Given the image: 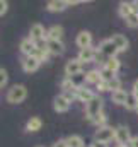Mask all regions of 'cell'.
<instances>
[{
	"label": "cell",
	"mask_w": 138,
	"mask_h": 147,
	"mask_svg": "<svg viewBox=\"0 0 138 147\" xmlns=\"http://www.w3.org/2000/svg\"><path fill=\"white\" fill-rule=\"evenodd\" d=\"M26 98H27V89H26V86H22V84L12 86V87L9 89V92H7V103H10V105H19V103H22Z\"/></svg>",
	"instance_id": "6da1fadb"
},
{
	"label": "cell",
	"mask_w": 138,
	"mask_h": 147,
	"mask_svg": "<svg viewBox=\"0 0 138 147\" xmlns=\"http://www.w3.org/2000/svg\"><path fill=\"white\" fill-rule=\"evenodd\" d=\"M102 111V99L99 98V96H94L87 105H85V115H87V118L92 121L99 113Z\"/></svg>",
	"instance_id": "7a4b0ae2"
},
{
	"label": "cell",
	"mask_w": 138,
	"mask_h": 147,
	"mask_svg": "<svg viewBox=\"0 0 138 147\" xmlns=\"http://www.w3.org/2000/svg\"><path fill=\"white\" fill-rule=\"evenodd\" d=\"M118 53H119V51H118V48L114 46V43H113L111 39H104L102 43L99 45V55H102L104 58H106V62H107L109 58H116Z\"/></svg>",
	"instance_id": "3957f363"
},
{
	"label": "cell",
	"mask_w": 138,
	"mask_h": 147,
	"mask_svg": "<svg viewBox=\"0 0 138 147\" xmlns=\"http://www.w3.org/2000/svg\"><path fill=\"white\" fill-rule=\"evenodd\" d=\"M114 140L118 142V146H128L130 140H131V134H130V128L125 127V125H119L114 128Z\"/></svg>",
	"instance_id": "277c9868"
},
{
	"label": "cell",
	"mask_w": 138,
	"mask_h": 147,
	"mask_svg": "<svg viewBox=\"0 0 138 147\" xmlns=\"http://www.w3.org/2000/svg\"><path fill=\"white\" fill-rule=\"evenodd\" d=\"M94 139L96 142H102V144H107L114 139V128L113 127H102V128H97L96 134H94Z\"/></svg>",
	"instance_id": "5b68a950"
},
{
	"label": "cell",
	"mask_w": 138,
	"mask_h": 147,
	"mask_svg": "<svg viewBox=\"0 0 138 147\" xmlns=\"http://www.w3.org/2000/svg\"><path fill=\"white\" fill-rule=\"evenodd\" d=\"M70 101L68 98L65 96V94H58V96H55V99H53V108L56 113H65V111L70 110Z\"/></svg>",
	"instance_id": "8992f818"
},
{
	"label": "cell",
	"mask_w": 138,
	"mask_h": 147,
	"mask_svg": "<svg viewBox=\"0 0 138 147\" xmlns=\"http://www.w3.org/2000/svg\"><path fill=\"white\" fill-rule=\"evenodd\" d=\"M82 62L78 60V58H72L67 62V65H65V74H67V77H75V75H78V74H82Z\"/></svg>",
	"instance_id": "52a82bcc"
},
{
	"label": "cell",
	"mask_w": 138,
	"mask_h": 147,
	"mask_svg": "<svg viewBox=\"0 0 138 147\" xmlns=\"http://www.w3.org/2000/svg\"><path fill=\"white\" fill-rule=\"evenodd\" d=\"M97 55H99V51L96 48H92V46L90 48H84V50L78 51V60L82 63H90V62H94L97 58Z\"/></svg>",
	"instance_id": "ba28073f"
},
{
	"label": "cell",
	"mask_w": 138,
	"mask_h": 147,
	"mask_svg": "<svg viewBox=\"0 0 138 147\" xmlns=\"http://www.w3.org/2000/svg\"><path fill=\"white\" fill-rule=\"evenodd\" d=\"M75 43H77V46L80 48V50H84V48H90L92 46V34L89 33V31H80L77 38H75Z\"/></svg>",
	"instance_id": "9c48e42d"
},
{
	"label": "cell",
	"mask_w": 138,
	"mask_h": 147,
	"mask_svg": "<svg viewBox=\"0 0 138 147\" xmlns=\"http://www.w3.org/2000/svg\"><path fill=\"white\" fill-rule=\"evenodd\" d=\"M29 38H31L34 43H39V41L46 39V31H44V28H43L39 22L33 24V26H31V31H29Z\"/></svg>",
	"instance_id": "30bf717a"
},
{
	"label": "cell",
	"mask_w": 138,
	"mask_h": 147,
	"mask_svg": "<svg viewBox=\"0 0 138 147\" xmlns=\"http://www.w3.org/2000/svg\"><path fill=\"white\" fill-rule=\"evenodd\" d=\"M68 5H72V2H68V0H50L46 3V9L50 12H63Z\"/></svg>",
	"instance_id": "8fae6325"
},
{
	"label": "cell",
	"mask_w": 138,
	"mask_h": 147,
	"mask_svg": "<svg viewBox=\"0 0 138 147\" xmlns=\"http://www.w3.org/2000/svg\"><path fill=\"white\" fill-rule=\"evenodd\" d=\"M39 65H41V62L36 57H26L24 62H22V69H24V72H27V74L36 72L39 69Z\"/></svg>",
	"instance_id": "7c38bea8"
},
{
	"label": "cell",
	"mask_w": 138,
	"mask_h": 147,
	"mask_svg": "<svg viewBox=\"0 0 138 147\" xmlns=\"http://www.w3.org/2000/svg\"><path fill=\"white\" fill-rule=\"evenodd\" d=\"M94 96H96V94H94L90 89H87L85 86H84V87H78L77 92H75V99H78L80 103H85V105H87Z\"/></svg>",
	"instance_id": "4fadbf2b"
},
{
	"label": "cell",
	"mask_w": 138,
	"mask_h": 147,
	"mask_svg": "<svg viewBox=\"0 0 138 147\" xmlns=\"http://www.w3.org/2000/svg\"><path fill=\"white\" fill-rule=\"evenodd\" d=\"M109 39L114 43V46L118 48V51H126L128 46H130V43H128V39H126L125 34H113Z\"/></svg>",
	"instance_id": "5bb4252c"
},
{
	"label": "cell",
	"mask_w": 138,
	"mask_h": 147,
	"mask_svg": "<svg viewBox=\"0 0 138 147\" xmlns=\"http://www.w3.org/2000/svg\"><path fill=\"white\" fill-rule=\"evenodd\" d=\"M21 51L26 55V57H33L36 51V43L31 39V38H24L21 41Z\"/></svg>",
	"instance_id": "9a60e30c"
},
{
	"label": "cell",
	"mask_w": 138,
	"mask_h": 147,
	"mask_svg": "<svg viewBox=\"0 0 138 147\" xmlns=\"http://www.w3.org/2000/svg\"><path fill=\"white\" fill-rule=\"evenodd\" d=\"M48 51L51 55H62L65 51V45L62 41H53V39H48Z\"/></svg>",
	"instance_id": "2e32d148"
},
{
	"label": "cell",
	"mask_w": 138,
	"mask_h": 147,
	"mask_svg": "<svg viewBox=\"0 0 138 147\" xmlns=\"http://www.w3.org/2000/svg\"><path fill=\"white\" fill-rule=\"evenodd\" d=\"M63 36V28L62 26H51L46 31V39H53V41H62Z\"/></svg>",
	"instance_id": "e0dca14e"
},
{
	"label": "cell",
	"mask_w": 138,
	"mask_h": 147,
	"mask_svg": "<svg viewBox=\"0 0 138 147\" xmlns=\"http://www.w3.org/2000/svg\"><path fill=\"white\" fill-rule=\"evenodd\" d=\"M41 127H43V121H41L39 116L29 118L27 123H26V130H27V132H38V130H41Z\"/></svg>",
	"instance_id": "ac0fdd59"
},
{
	"label": "cell",
	"mask_w": 138,
	"mask_h": 147,
	"mask_svg": "<svg viewBox=\"0 0 138 147\" xmlns=\"http://www.w3.org/2000/svg\"><path fill=\"white\" fill-rule=\"evenodd\" d=\"M111 99H113V103H116V105H125L126 99H128V92H126L125 89L116 91V92H111Z\"/></svg>",
	"instance_id": "d6986e66"
},
{
	"label": "cell",
	"mask_w": 138,
	"mask_h": 147,
	"mask_svg": "<svg viewBox=\"0 0 138 147\" xmlns=\"http://www.w3.org/2000/svg\"><path fill=\"white\" fill-rule=\"evenodd\" d=\"M102 80V77H101V72L99 70H89V72L85 74V82L87 84H99Z\"/></svg>",
	"instance_id": "ffe728a7"
},
{
	"label": "cell",
	"mask_w": 138,
	"mask_h": 147,
	"mask_svg": "<svg viewBox=\"0 0 138 147\" xmlns=\"http://www.w3.org/2000/svg\"><path fill=\"white\" fill-rule=\"evenodd\" d=\"M133 14V5H131V2H121L119 3V16L123 17V19H126L128 16H131Z\"/></svg>",
	"instance_id": "44dd1931"
},
{
	"label": "cell",
	"mask_w": 138,
	"mask_h": 147,
	"mask_svg": "<svg viewBox=\"0 0 138 147\" xmlns=\"http://www.w3.org/2000/svg\"><path fill=\"white\" fill-rule=\"evenodd\" d=\"M68 147H84V139L80 135H70L65 139Z\"/></svg>",
	"instance_id": "7402d4cb"
},
{
	"label": "cell",
	"mask_w": 138,
	"mask_h": 147,
	"mask_svg": "<svg viewBox=\"0 0 138 147\" xmlns=\"http://www.w3.org/2000/svg\"><path fill=\"white\" fill-rule=\"evenodd\" d=\"M104 67H106V69H109L111 72L116 74L118 70H119V67H121V62H119L118 58H109V60L104 63Z\"/></svg>",
	"instance_id": "603a6c76"
},
{
	"label": "cell",
	"mask_w": 138,
	"mask_h": 147,
	"mask_svg": "<svg viewBox=\"0 0 138 147\" xmlns=\"http://www.w3.org/2000/svg\"><path fill=\"white\" fill-rule=\"evenodd\" d=\"M125 106L128 110H137L138 108V96H135L133 92H128V99H126Z\"/></svg>",
	"instance_id": "cb8c5ba5"
},
{
	"label": "cell",
	"mask_w": 138,
	"mask_h": 147,
	"mask_svg": "<svg viewBox=\"0 0 138 147\" xmlns=\"http://www.w3.org/2000/svg\"><path fill=\"white\" fill-rule=\"evenodd\" d=\"M92 123H96L97 125V128H102V127H107V116L104 115V111H101L94 120H92Z\"/></svg>",
	"instance_id": "d4e9b609"
},
{
	"label": "cell",
	"mask_w": 138,
	"mask_h": 147,
	"mask_svg": "<svg viewBox=\"0 0 138 147\" xmlns=\"http://www.w3.org/2000/svg\"><path fill=\"white\" fill-rule=\"evenodd\" d=\"M48 55H50V51H48V50H39V48H36V51H34V55H33V57H36V58L43 63V62H46V60H48Z\"/></svg>",
	"instance_id": "484cf974"
},
{
	"label": "cell",
	"mask_w": 138,
	"mask_h": 147,
	"mask_svg": "<svg viewBox=\"0 0 138 147\" xmlns=\"http://www.w3.org/2000/svg\"><path fill=\"white\" fill-rule=\"evenodd\" d=\"M107 86H109V91H111V92L121 91V80H119L118 77H114L113 80H109V82H107Z\"/></svg>",
	"instance_id": "4316f807"
},
{
	"label": "cell",
	"mask_w": 138,
	"mask_h": 147,
	"mask_svg": "<svg viewBox=\"0 0 138 147\" xmlns=\"http://www.w3.org/2000/svg\"><path fill=\"white\" fill-rule=\"evenodd\" d=\"M99 72H101V77H102V80H106V82H109V80H113V79L116 77V74L111 72V70H109V69H106V67H102Z\"/></svg>",
	"instance_id": "83f0119b"
},
{
	"label": "cell",
	"mask_w": 138,
	"mask_h": 147,
	"mask_svg": "<svg viewBox=\"0 0 138 147\" xmlns=\"http://www.w3.org/2000/svg\"><path fill=\"white\" fill-rule=\"evenodd\" d=\"M125 21H126V24H128L130 28H138V14H135V12H133L131 16H128Z\"/></svg>",
	"instance_id": "f1b7e54d"
},
{
	"label": "cell",
	"mask_w": 138,
	"mask_h": 147,
	"mask_svg": "<svg viewBox=\"0 0 138 147\" xmlns=\"http://www.w3.org/2000/svg\"><path fill=\"white\" fill-rule=\"evenodd\" d=\"M7 80H9V75H7V72H5L3 69H0V87H3V86L7 84Z\"/></svg>",
	"instance_id": "f546056e"
},
{
	"label": "cell",
	"mask_w": 138,
	"mask_h": 147,
	"mask_svg": "<svg viewBox=\"0 0 138 147\" xmlns=\"http://www.w3.org/2000/svg\"><path fill=\"white\" fill-rule=\"evenodd\" d=\"M7 9H9V3L5 0H0V16H3L7 12Z\"/></svg>",
	"instance_id": "4dcf8cb0"
},
{
	"label": "cell",
	"mask_w": 138,
	"mask_h": 147,
	"mask_svg": "<svg viewBox=\"0 0 138 147\" xmlns=\"http://www.w3.org/2000/svg\"><path fill=\"white\" fill-rule=\"evenodd\" d=\"M97 89H99L101 92H104V91H109V86H107V82H106V80H101V82L97 84Z\"/></svg>",
	"instance_id": "1f68e13d"
},
{
	"label": "cell",
	"mask_w": 138,
	"mask_h": 147,
	"mask_svg": "<svg viewBox=\"0 0 138 147\" xmlns=\"http://www.w3.org/2000/svg\"><path fill=\"white\" fill-rule=\"evenodd\" d=\"M53 147H68V146H67V140L62 139V140H58L56 144H53Z\"/></svg>",
	"instance_id": "d6a6232c"
},
{
	"label": "cell",
	"mask_w": 138,
	"mask_h": 147,
	"mask_svg": "<svg viewBox=\"0 0 138 147\" xmlns=\"http://www.w3.org/2000/svg\"><path fill=\"white\" fill-rule=\"evenodd\" d=\"M128 147H138V137H131V140H130Z\"/></svg>",
	"instance_id": "836d02e7"
},
{
	"label": "cell",
	"mask_w": 138,
	"mask_h": 147,
	"mask_svg": "<svg viewBox=\"0 0 138 147\" xmlns=\"http://www.w3.org/2000/svg\"><path fill=\"white\" fill-rule=\"evenodd\" d=\"M133 94L138 96V80H135V84H133Z\"/></svg>",
	"instance_id": "e575fe53"
},
{
	"label": "cell",
	"mask_w": 138,
	"mask_h": 147,
	"mask_svg": "<svg viewBox=\"0 0 138 147\" xmlns=\"http://www.w3.org/2000/svg\"><path fill=\"white\" fill-rule=\"evenodd\" d=\"M131 5H133V12L138 14V2H131Z\"/></svg>",
	"instance_id": "d590c367"
},
{
	"label": "cell",
	"mask_w": 138,
	"mask_h": 147,
	"mask_svg": "<svg viewBox=\"0 0 138 147\" xmlns=\"http://www.w3.org/2000/svg\"><path fill=\"white\" fill-rule=\"evenodd\" d=\"M94 147H107V144H102V142H96Z\"/></svg>",
	"instance_id": "8d00e7d4"
},
{
	"label": "cell",
	"mask_w": 138,
	"mask_h": 147,
	"mask_svg": "<svg viewBox=\"0 0 138 147\" xmlns=\"http://www.w3.org/2000/svg\"><path fill=\"white\" fill-rule=\"evenodd\" d=\"M118 147H128V146H118Z\"/></svg>",
	"instance_id": "74e56055"
},
{
	"label": "cell",
	"mask_w": 138,
	"mask_h": 147,
	"mask_svg": "<svg viewBox=\"0 0 138 147\" xmlns=\"http://www.w3.org/2000/svg\"><path fill=\"white\" fill-rule=\"evenodd\" d=\"M89 147H94V146H89Z\"/></svg>",
	"instance_id": "f35d334b"
},
{
	"label": "cell",
	"mask_w": 138,
	"mask_h": 147,
	"mask_svg": "<svg viewBox=\"0 0 138 147\" xmlns=\"http://www.w3.org/2000/svg\"><path fill=\"white\" fill-rule=\"evenodd\" d=\"M137 113H138V108H137Z\"/></svg>",
	"instance_id": "ab89813d"
}]
</instances>
